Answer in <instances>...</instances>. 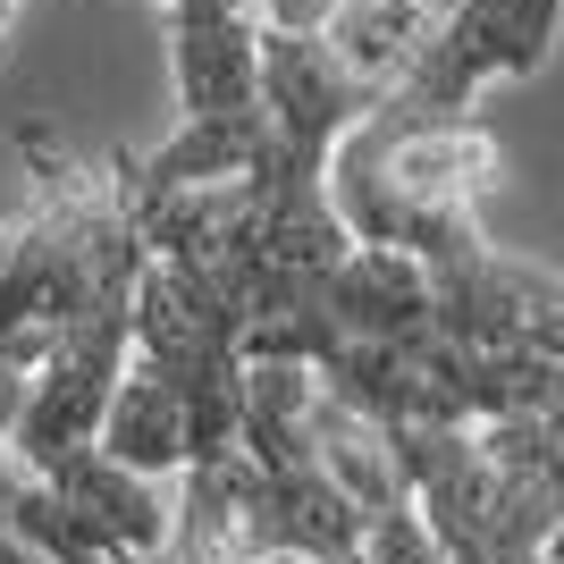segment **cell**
Returning <instances> with one entry per match:
<instances>
[{
  "mask_svg": "<svg viewBox=\"0 0 564 564\" xmlns=\"http://www.w3.org/2000/svg\"><path fill=\"white\" fill-rule=\"evenodd\" d=\"M43 203L0 219V329L59 337L85 304L135 286L143 270V212L127 186V152L76 161L34 135Z\"/></svg>",
  "mask_w": 564,
  "mask_h": 564,
  "instance_id": "3957f363",
  "label": "cell"
},
{
  "mask_svg": "<svg viewBox=\"0 0 564 564\" xmlns=\"http://www.w3.org/2000/svg\"><path fill=\"white\" fill-rule=\"evenodd\" d=\"M152 564H169V556H152Z\"/></svg>",
  "mask_w": 564,
  "mask_h": 564,
  "instance_id": "8992f818",
  "label": "cell"
},
{
  "mask_svg": "<svg viewBox=\"0 0 564 564\" xmlns=\"http://www.w3.org/2000/svg\"><path fill=\"white\" fill-rule=\"evenodd\" d=\"M397 489L447 564H556L564 522V413L379 430Z\"/></svg>",
  "mask_w": 564,
  "mask_h": 564,
  "instance_id": "6da1fadb",
  "label": "cell"
},
{
  "mask_svg": "<svg viewBox=\"0 0 564 564\" xmlns=\"http://www.w3.org/2000/svg\"><path fill=\"white\" fill-rule=\"evenodd\" d=\"M556 43V0H447L438 34L413 43V59L397 68V85L379 94V110L404 118H455L480 101V85L497 76H531Z\"/></svg>",
  "mask_w": 564,
  "mask_h": 564,
  "instance_id": "277c9868",
  "label": "cell"
},
{
  "mask_svg": "<svg viewBox=\"0 0 564 564\" xmlns=\"http://www.w3.org/2000/svg\"><path fill=\"white\" fill-rule=\"evenodd\" d=\"M0 564H43V547L25 540V531H9V522H0Z\"/></svg>",
  "mask_w": 564,
  "mask_h": 564,
  "instance_id": "5b68a950",
  "label": "cell"
},
{
  "mask_svg": "<svg viewBox=\"0 0 564 564\" xmlns=\"http://www.w3.org/2000/svg\"><path fill=\"white\" fill-rule=\"evenodd\" d=\"M497 186V135L471 110L455 118H404L362 110L329 143V203L354 245L413 253L422 270H471L489 253L480 194Z\"/></svg>",
  "mask_w": 564,
  "mask_h": 564,
  "instance_id": "7a4b0ae2",
  "label": "cell"
}]
</instances>
